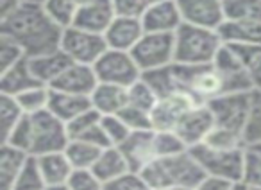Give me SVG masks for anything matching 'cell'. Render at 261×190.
Listing matches in <instances>:
<instances>
[{
	"instance_id": "40",
	"label": "cell",
	"mask_w": 261,
	"mask_h": 190,
	"mask_svg": "<svg viewBox=\"0 0 261 190\" xmlns=\"http://www.w3.org/2000/svg\"><path fill=\"white\" fill-rule=\"evenodd\" d=\"M102 128H104V133L109 140V146H122L129 135L133 131L129 129V126L120 118V115H106L102 117Z\"/></svg>"
},
{
	"instance_id": "37",
	"label": "cell",
	"mask_w": 261,
	"mask_h": 190,
	"mask_svg": "<svg viewBox=\"0 0 261 190\" xmlns=\"http://www.w3.org/2000/svg\"><path fill=\"white\" fill-rule=\"evenodd\" d=\"M84 0H47L45 9L58 20L61 26L68 27L72 26L73 16L79 11Z\"/></svg>"
},
{
	"instance_id": "23",
	"label": "cell",
	"mask_w": 261,
	"mask_h": 190,
	"mask_svg": "<svg viewBox=\"0 0 261 190\" xmlns=\"http://www.w3.org/2000/svg\"><path fill=\"white\" fill-rule=\"evenodd\" d=\"M34 158H36L41 174L45 178V183L48 186H66L72 172L75 171L73 165L70 163L65 151L41 154V156H34Z\"/></svg>"
},
{
	"instance_id": "2",
	"label": "cell",
	"mask_w": 261,
	"mask_h": 190,
	"mask_svg": "<svg viewBox=\"0 0 261 190\" xmlns=\"http://www.w3.org/2000/svg\"><path fill=\"white\" fill-rule=\"evenodd\" d=\"M70 142L66 124L52 111L45 110L34 115H23L16 128L2 140V144L16 147L29 156L65 151Z\"/></svg>"
},
{
	"instance_id": "15",
	"label": "cell",
	"mask_w": 261,
	"mask_h": 190,
	"mask_svg": "<svg viewBox=\"0 0 261 190\" xmlns=\"http://www.w3.org/2000/svg\"><path fill=\"white\" fill-rule=\"evenodd\" d=\"M213 128H215V118L211 110L207 108V104H199V106L192 108L185 115V118L179 122L174 131L192 149V147L204 144V140L213 131Z\"/></svg>"
},
{
	"instance_id": "14",
	"label": "cell",
	"mask_w": 261,
	"mask_h": 190,
	"mask_svg": "<svg viewBox=\"0 0 261 190\" xmlns=\"http://www.w3.org/2000/svg\"><path fill=\"white\" fill-rule=\"evenodd\" d=\"M142 23L145 33L175 34L179 27L185 23V20L175 0H161V2L149 4L142 16Z\"/></svg>"
},
{
	"instance_id": "30",
	"label": "cell",
	"mask_w": 261,
	"mask_h": 190,
	"mask_svg": "<svg viewBox=\"0 0 261 190\" xmlns=\"http://www.w3.org/2000/svg\"><path fill=\"white\" fill-rule=\"evenodd\" d=\"M225 20L261 22V0H225Z\"/></svg>"
},
{
	"instance_id": "47",
	"label": "cell",
	"mask_w": 261,
	"mask_h": 190,
	"mask_svg": "<svg viewBox=\"0 0 261 190\" xmlns=\"http://www.w3.org/2000/svg\"><path fill=\"white\" fill-rule=\"evenodd\" d=\"M232 183H234V181H227V179L206 176V178H204L202 181L197 185L195 190H231Z\"/></svg>"
},
{
	"instance_id": "27",
	"label": "cell",
	"mask_w": 261,
	"mask_h": 190,
	"mask_svg": "<svg viewBox=\"0 0 261 190\" xmlns=\"http://www.w3.org/2000/svg\"><path fill=\"white\" fill-rule=\"evenodd\" d=\"M91 171L98 176V179H100L102 183H108V181H113V179L120 178V176H123L125 172H129L130 167H129V163H127L123 153L120 151V147L111 146V147L102 149L100 156L95 161Z\"/></svg>"
},
{
	"instance_id": "44",
	"label": "cell",
	"mask_w": 261,
	"mask_h": 190,
	"mask_svg": "<svg viewBox=\"0 0 261 190\" xmlns=\"http://www.w3.org/2000/svg\"><path fill=\"white\" fill-rule=\"evenodd\" d=\"M104 190H152L140 172L129 171L113 181L104 183Z\"/></svg>"
},
{
	"instance_id": "46",
	"label": "cell",
	"mask_w": 261,
	"mask_h": 190,
	"mask_svg": "<svg viewBox=\"0 0 261 190\" xmlns=\"http://www.w3.org/2000/svg\"><path fill=\"white\" fill-rule=\"evenodd\" d=\"M116 16L125 18H142L149 8V0H111Z\"/></svg>"
},
{
	"instance_id": "10",
	"label": "cell",
	"mask_w": 261,
	"mask_h": 190,
	"mask_svg": "<svg viewBox=\"0 0 261 190\" xmlns=\"http://www.w3.org/2000/svg\"><path fill=\"white\" fill-rule=\"evenodd\" d=\"M61 51L73 63L93 66L108 51V43H106L104 34L90 33V31L68 26L65 27V33H63Z\"/></svg>"
},
{
	"instance_id": "31",
	"label": "cell",
	"mask_w": 261,
	"mask_h": 190,
	"mask_svg": "<svg viewBox=\"0 0 261 190\" xmlns=\"http://www.w3.org/2000/svg\"><path fill=\"white\" fill-rule=\"evenodd\" d=\"M16 103L20 104V108L23 110L25 115H34L40 111L48 110V101H50V86H34L31 90L23 91V93L16 95Z\"/></svg>"
},
{
	"instance_id": "9",
	"label": "cell",
	"mask_w": 261,
	"mask_h": 190,
	"mask_svg": "<svg viewBox=\"0 0 261 190\" xmlns=\"http://www.w3.org/2000/svg\"><path fill=\"white\" fill-rule=\"evenodd\" d=\"M93 68L98 77V83H109L129 88L138 79H142V70H140L138 63L135 61L133 54L115 51V49H108L102 54V58L93 65Z\"/></svg>"
},
{
	"instance_id": "12",
	"label": "cell",
	"mask_w": 261,
	"mask_h": 190,
	"mask_svg": "<svg viewBox=\"0 0 261 190\" xmlns=\"http://www.w3.org/2000/svg\"><path fill=\"white\" fill-rule=\"evenodd\" d=\"M185 23L218 31L225 22V0H175Z\"/></svg>"
},
{
	"instance_id": "11",
	"label": "cell",
	"mask_w": 261,
	"mask_h": 190,
	"mask_svg": "<svg viewBox=\"0 0 261 190\" xmlns=\"http://www.w3.org/2000/svg\"><path fill=\"white\" fill-rule=\"evenodd\" d=\"M192 95L185 90H177L174 93L158 99L156 106L152 110V124L154 129L163 131V129H175L179 122L185 118L192 108L199 106Z\"/></svg>"
},
{
	"instance_id": "17",
	"label": "cell",
	"mask_w": 261,
	"mask_h": 190,
	"mask_svg": "<svg viewBox=\"0 0 261 190\" xmlns=\"http://www.w3.org/2000/svg\"><path fill=\"white\" fill-rule=\"evenodd\" d=\"M154 135L156 131L149 129V131H133L129 138L122 144L120 151L125 156L127 163H129L130 171L142 172L149 163L158 160L156 156V144H154Z\"/></svg>"
},
{
	"instance_id": "45",
	"label": "cell",
	"mask_w": 261,
	"mask_h": 190,
	"mask_svg": "<svg viewBox=\"0 0 261 190\" xmlns=\"http://www.w3.org/2000/svg\"><path fill=\"white\" fill-rule=\"evenodd\" d=\"M102 118V115L98 113L97 110H93V108H90L88 111H84V113H81L79 117H75L73 121H70L68 124H66V129H68V135H70V140L73 138H79L83 133H86L88 129L91 128V126L98 124Z\"/></svg>"
},
{
	"instance_id": "48",
	"label": "cell",
	"mask_w": 261,
	"mask_h": 190,
	"mask_svg": "<svg viewBox=\"0 0 261 190\" xmlns=\"http://www.w3.org/2000/svg\"><path fill=\"white\" fill-rule=\"evenodd\" d=\"M23 4V0H0V18L9 13H13L15 9H18Z\"/></svg>"
},
{
	"instance_id": "41",
	"label": "cell",
	"mask_w": 261,
	"mask_h": 190,
	"mask_svg": "<svg viewBox=\"0 0 261 190\" xmlns=\"http://www.w3.org/2000/svg\"><path fill=\"white\" fill-rule=\"evenodd\" d=\"M66 190H104V183L91 169H75L66 183Z\"/></svg>"
},
{
	"instance_id": "8",
	"label": "cell",
	"mask_w": 261,
	"mask_h": 190,
	"mask_svg": "<svg viewBox=\"0 0 261 190\" xmlns=\"http://www.w3.org/2000/svg\"><path fill=\"white\" fill-rule=\"evenodd\" d=\"M140 70L149 72L175 63V34L145 33L136 47L130 51Z\"/></svg>"
},
{
	"instance_id": "34",
	"label": "cell",
	"mask_w": 261,
	"mask_h": 190,
	"mask_svg": "<svg viewBox=\"0 0 261 190\" xmlns=\"http://www.w3.org/2000/svg\"><path fill=\"white\" fill-rule=\"evenodd\" d=\"M48 185L45 183V178L40 171V165H38L36 158L29 156L25 167L22 169V172L16 178L15 185L11 190H47Z\"/></svg>"
},
{
	"instance_id": "38",
	"label": "cell",
	"mask_w": 261,
	"mask_h": 190,
	"mask_svg": "<svg viewBox=\"0 0 261 190\" xmlns=\"http://www.w3.org/2000/svg\"><path fill=\"white\" fill-rule=\"evenodd\" d=\"M158 103V95L143 79H138L133 86H129V104L130 106L142 108L152 113L154 106Z\"/></svg>"
},
{
	"instance_id": "28",
	"label": "cell",
	"mask_w": 261,
	"mask_h": 190,
	"mask_svg": "<svg viewBox=\"0 0 261 190\" xmlns=\"http://www.w3.org/2000/svg\"><path fill=\"white\" fill-rule=\"evenodd\" d=\"M142 79L149 84L154 90V93L158 95V99L161 97H167V95L174 93V91L181 90L177 83V77H175L174 65L163 66V68H154L149 72L142 74Z\"/></svg>"
},
{
	"instance_id": "19",
	"label": "cell",
	"mask_w": 261,
	"mask_h": 190,
	"mask_svg": "<svg viewBox=\"0 0 261 190\" xmlns=\"http://www.w3.org/2000/svg\"><path fill=\"white\" fill-rule=\"evenodd\" d=\"M145 34L142 18H125V16H116L104 33L108 49L115 51L130 52L136 47L142 36Z\"/></svg>"
},
{
	"instance_id": "32",
	"label": "cell",
	"mask_w": 261,
	"mask_h": 190,
	"mask_svg": "<svg viewBox=\"0 0 261 190\" xmlns=\"http://www.w3.org/2000/svg\"><path fill=\"white\" fill-rule=\"evenodd\" d=\"M154 131H156V135H154V144H156L158 158L175 156V154L190 151V147L185 144V140H182L174 129H163V131L154 129Z\"/></svg>"
},
{
	"instance_id": "26",
	"label": "cell",
	"mask_w": 261,
	"mask_h": 190,
	"mask_svg": "<svg viewBox=\"0 0 261 190\" xmlns=\"http://www.w3.org/2000/svg\"><path fill=\"white\" fill-rule=\"evenodd\" d=\"M224 43L232 45H259L261 47V22H236L225 20L218 29Z\"/></svg>"
},
{
	"instance_id": "35",
	"label": "cell",
	"mask_w": 261,
	"mask_h": 190,
	"mask_svg": "<svg viewBox=\"0 0 261 190\" xmlns=\"http://www.w3.org/2000/svg\"><path fill=\"white\" fill-rule=\"evenodd\" d=\"M243 181L252 188H261V142L245 146Z\"/></svg>"
},
{
	"instance_id": "25",
	"label": "cell",
	"mask_w": 261,
	"mask_h": 190,
	"mask_svg": "<svg viewBox=\"0 0 261 190\" xmlns=\"http://www.w3.org/2000/svg\"><path fill=\"white\" fill-rule=\"evenodd\" d=\"M29 154L9 144H2L0 147V190H11L16 178L25 167Z\"/></svg>"
},
{
	"instance_id": "1",
	"label": "cell",
	"mask_w": 261,
	"mask_h": 190,
	"mask_svg": "<svg viewBox=\"0 0 261 190\" xmlns=\"http://www.w3.org/2000/svg\"><path fill=\"white\" fill-rule=\"evenodd\" d=\"M65 26L58 22L45 6L25 4L0 18V36L18 43L27 58H36L61 49Z\"/></svg>"
},
{
	"instance_id": "16",
	"label": "cell",
	"mask_w": 261,
	"mask_h": 190,
	"mask_svg": "<svg viewBox=\"0 0 261 190\" xmlns=\"http://www.w3.org/2000/svg\"><path fill=\"white\" fill-rule=\"evenodd\" d=\"M115 18L116 13L111 0H84L73 16L72 26L90 33L104 34Z\"/></svg>"
},
{
	"instance_id": "6",
	"label": "cell",
	"mask_w": 261,
	"mask_h": 190,
	"mask_svg": "<svg viewBox=\"0 0 261 190\" xmlns=\"http://www.w3.org/2000/svg\"><path fill=\"white\" fill-rule=\"evenodd\" d=\"M192 154L197 158L206 176L227 179V181H243L245 171V147L238 149H217L206 144L192 147Z\"/></svg>"
},
{
	"instance_id": "13",
	"label": "cell",
	"mask_w": 261,
	"mask_h": 190,
	"mask_svg": "<svg viewBox=\"0 0 261 190\" xmlns=\"http://www.w3.org/2000/svg\"><path fill=\"white\" fill-rule=\"evenodd\" d=\"M215 68L220 72L222 79L225 83V90L229 91H250L252 88V81H250L249 70L243 65V61L238 58L234 51L229 45H222L218 51L217 58L213 61Z\"/></svg>"
},
{
	"instance_id": "49",
	"label": "cell",
	"mask_w": 261,
	"mask_h": 190,
	"mask_svg": "<svg viewBox=\"0 0 261 190\" xmlns=\"http://www.w3.org/2000/svg\"><path fill=\"white\" fill-rule=\"evenodd\" d=\"M231 190H252V186H249L245 181H234L231 186Z\"/></svg>"
},
{
	"instance_id": "3",
	"label": "cell",
	"mask_w": 261,
	"mask_h": 190,
	"mask_svg": "<svg viewBox=\"0 0 261 190\" xmlns=\"http://www.w3.org/2000/svg\"><path fill=\"white\" fill-rule=\"evenodd\" d=\"M140 174L152 190H161L174 185L197 188V185L206 178V172L192 154V151L168 158H158L147 165Z\"/></svg>"
},
{
	"instance_id": "50",
	"label": "cell",
	"mask_w": 261,
	"mask_h": 190,
	"mask_svg": "<svg viewBox=\"0 0 261 190\" xmlns=\"http://www.w3.org/2000/svg\"><path fill=\"white\" fill-rule=\"evenodd\" d=\"M161 190H195L193 186H182V185H174V186H167V188Z\"/></svg>"
},
{
	"instance_id": "33",
	"label": "cell",
	"mask_w": 261,
	"mask_h": 190,
	"mask_svg": "<svg viewBox=\"0 0 261 190\" xmlns=\"http://www.w3.org/2000/svg\"><path fill=\"white\" fill-rule=\"evenodd\" d=\"M23 110L13 95L0 93V126H2V140L16 128L20 121L23 118Z\"/></svg>"
},
{
	"instance_id": "53",
	"label": "cell",
	"mask_w": 261,
	"mask_h": 190,
	"mask_svg": "<svg viewBox=\"0 0 261 190\" xmlns=\"http://www.w3.org/2000/svg\"><path fill=\"white\" fill-rule=\"evenodd\" d=\"M154 2H161V0H149V4H154Z\"/></svg>"
},
{
	"instance_id": "54",
	"label": "cell",
	"mask_w": 261,
	"mask_h": 190,
	"mask_svg": "<svg viewBox=\"0 0 261 190\" xmlns=\"http://www.w3.org/2000/svg\"><path fill=\"white\" fill-rule=\"evenodd\" d=\"M252 190H261V188H252Z\"/></svg>"
},
{
	"instance_id": "18",
	"label": "cell",
	"mask_w": 261,
	"mask_h": 190,
	"mask_svg": "<svg viewBox=\"0 0 261 190\" xmlns=\"http://www.w3.org/2000/svg\"><path fill=\"white\" fill-rule=\"evenodd\" d=\"M98 84V77L91 65H81L72 63L58 79L52 83V90L65 91V93L84 95L90 97Z\"/></svg>"
},
{
	"instance_id": "36",
	"label": "cell",
	"mask_w": 261,
	"mask_h": 190,
	"mask_svg": "<svg viewBox=\"0 0 261 190\" xmlns=\"http://www.w3.org/2000/svg\"><path fill=\"white\" fill-rule=\"evenodd\" d=\"M245 146L261 142V91L252 90V103H250L249 121L243 133Z\"/></svg>"
},
{
	"instance_id": "22",
	"label": "cell",
	"mask_w": 261,
	"mask_h": 190,
	"mask_svg": "<svg viewBox=\"0 0 261 190\" xmlns=\"http://www.w3.org/2000/svg\"><path fill=\"white\" fill-rule=\"evenodd\" d=\"M91 106L90 97L84 95H73V93H65V91H58L50 88V101H48V111L56 115L59 121H63L65 124H68L70 121H73L75 117H79L81 113L88 111Z\"/></svg>"
},
{
	"instance_id": "51",
	"label": "cell",
	"mask_w": 261,
	"mask_h": 190,
	"mask_svg": "<svg viewBox=\"0 0 261 190\" xmlns=\"http://www.w3.org/2000/svg\"><path fill=\"white\" fill-rule=\"evenodd\" d=\"M25 4H36V6H45L47 4V0H23Z\"/></svg>"
},
{
	"instance_id": "43",
	"label": "cell",
	"mask_w": 261,
	"mask_h": 190,
	"mask_svg": "<svg viewBox=\"0 0 261 190\" xmlns=\"http://www.w3.org/2000/svg\"><path fill=\"white\" fill-rule=\"evenodd\" d=\"M27 56L18 43L6 36H0V74L15 66L16 63L23 61Z\"/></svg>"
},
{
	"instance_id": "5",
	"label": "cell",
	"mask_w": 261,
	"mask_h": 190,
	"mask_svg": "<svg viewBox=\"0 0 261 190\" xmlns=\"http://www.w3.org/2000/svg\"><path fill=\"white\" fill-rule=\"evenodd\" d=\"M175 77H177L179 88L188 91L193 99L200 104L210 103L211 99L222 93H227L225 83L220 72L215 68L213 63L210 65H177L174 63Z\"/></svg>"
},
{
	"instance_id": "20",
	"label": "cell",
	"mask_w": 261,
	"mask_h": 190,
	"mask_svg": "<svg viewBox=\"0 0 261 190\" xmlns=\"http://www.w3.org/2000/svg\"><path fill=\"white\" fill-rule=\"evenodd\" d=\"M90 99L93 110H97L102 117L118 115L129 104V88L118 86V84L98 83L93 93L90 95Z\"/></svg>"
},
{
	"instance_id": "21",
	"label": "cell",
	"mask_w": 261,
	"mask_h": 190,
	"mask_svg": "<svg viewBox=\"0 0 261 190\" xmlns=\"http://www.w3.org/2000/svg\"><path fill=\"white\" fill-rule=\"evenodd\" d=\"M27 59H29L31 70L36 76V79L41 84H45V86H52V83L73 63L61 49H58L54 52H48V54H41L36 56V58H27Z\"/></svg>"
},
{
	"instance_id": "24",
	"label": "cell",
	"mask_w": 261,
	"mask_h": 190,
	"mask_svg": "<svg viewBox=\"0 0 261 190\" xmlns=\"http://www.w3.org/2000/svg\"><path fill=\"white\" fill-rule=\"evenodd\" d=\"M40 84L41 83L36 79V76L31 70L27 58L0 74V93L13 95V97H16V95L23 93V91L31 90L34 86H40Z\"/></svg>"
},
{
	"instance_id": "42",
	"label": "cell",
	"mask_w": 261,
	"mask_h": 190,
	"mask_svg": "<svg viewBox=\"0 0 261 190\" xmlns=\"http://www.w3.org/2000/svg\"><path fill=\"white\" fill-rule=\"evenodd\" d=\"M204 144L210 147H217V149H238V147H245L243 136L236 135L232 131H227V129L217 128V126L210 133V136L204 140Z\"/></svg>"
},
{
	"instance_id": "7",
	"label": "cell",
	"mask_w": 261,
	"mask_h": 190,
	"mask_svg": "<svg viewBox=\"0 0 261 190\" xmlns=\"http://www.w3.org/2000/svg\"><path fill=\"white\" fill-rule=\"evenodd\" d=\"M250 103H252V90L222 93L206 104L213 113L217 128L227 129V131L243 136L247 121H249Z\"/></svg>"
},
{
	"instance_id": "4",
	"label": "cell",
	"mask_w": 261,
	"mask_h": 190,
	"mask_svg": "<svg viewBox=\"0 0 261 190\" xmlns=\"http://www.w3.org/2000/svg\"><path fill=\"white\" fill-rule=\"evenodd\" d=\"M224 41L213 29L182 23L175 33V63L177 65H210L215 61Z\"/></svg>"
},
{
	"instance_id": "39",
	"label": "cell",
	"mask_w": 261,
	"mask_h": 190,
	"mask_svg": "<svg viewBox=\"0 0 261 190\" xmlns=\"http://www.w3.org/2000/svg\"><path fill=\"white\" fill-rule=\"evenodd\" d=\"M118 115H120V118L129 126L130 131H149V129H154L152 113L147 110L127 104Z\"/></svg>"
},
{
	"instance_id": "29",
	"label": "cell",
	"mask_w": 261,
	"mask_h": 190,
	"mask_svg": "<svg viewBox=\"0 0 261 190\" xmlns=\"http://www.w3.org/2000/svg\"><path fill=\"white\" fill-rule=\"evenodd\" d=\"M73 169H91L102 153V147H97L84 140H70L65 149Z\"/></svg>"
},
{
	"instance_id": "52",
	"label": "cell",
	"mask_w": 261,
	"mask_h": 190,
	"mask_svg": "<svg viewBox=\"0 0 261 190\" xmlns=\"http://www.w3.org/2000/svg\"><path fill=\"white\" fill-rule=\"evenodd\" d=\"M47 190H66V186H48Z\"/></svg>"
}]
</instances>
